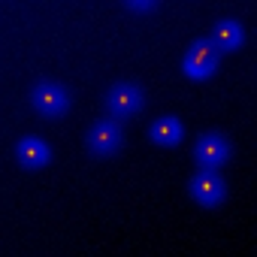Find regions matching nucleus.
I'll return each instance as SVG.
<instances>
[{
    "label": "nucleus",
    "instance_id": "obj_1",
    "mask_svg": "<svg viewBox=\"0 0 257 257\" xmlns=\"http://www.w3.org/2000/svg\"><path fill=\"white\" fill-rule=\"evenodd\" d=\"M121 143H124L121 121H115V118H103V121H97L91 131L85 134V146H88V152L97 155V158H109V155H115V152L121 149Z\"/></svg>",
    "mask_w": 257,
    "mask_h": 257
},
{
    "label": "nucleus",
    "instance_id": "obj_2",
    "mask_svg": "<svg viewBox=\"0 0 257 257\" xmlns=\"http://www.w3.org/2000/svg\"><path fill=\"white\" fill-rule=\"evenodd\" d=\"M106 106H109L115 121L134 118L143 109V88L134 85V82H118V85H112L106 91Z\"/></svg>",
    "mask_w": 257,
    "mask_h": 257
},
{
    "label": "nucleus",
    "instance_id": "obj_3",
    "mask_svg": "<svg viewBox=\"0 0 257 257\" xmlns=\"http://www.w3.org/2000/svg\"><path fill=\"white\" fill-rule=\"evenodd\" d=\"M224 179L215 173V170H200L197 176H191L188 182V194L194 197V203H200L203 209H215L221 200H224Z\"/></svg>",
    "mask_w": 257,
    "mask_h": 257
},
{
    "label": "nucleus",
    "instance_id": "obj_4",
    "mask_svg": "<svg viewBox=\"0 0 257 257\" xmlns=\"http://www.w3.org/2000/svg\"><path fill=\"white\" fill-rule=\"evenodd\" d=\"M31 103H34V109H37L40 115H46V118H61V115H67V109H70V94H67L61 85H55V82H40V85L31 91Z\"/></svg>",
    "mask_w": 257,
    "mask_h": 257
},
{
    "label": "nucleus",
    "instance_id": "obj_5",
    "mask_svg": "<svg viewBox=\"0 0 257 257\" xmlns=\"http://www.w3.org/2000/svg\"><path fill=\"white\" fill-rule=\"evenodd\" d=\"M182 70H185V76H191V79H206V76H212V73L218 70V49H215L209 40H197V43L188 49V55H185V61H182Z\"/></svg>",
    "mask_w": 257,
    "mask_h": 257
},
{
    "label": "nucleus",
    "instance_id": "obj_6",
    "mask_svg": "<svg viewBox=\"0 0 257 257\" xmlns=\"http://www.w3.org/2000/svg\"><path fill=\"white\" fill-rule=\"evenodd\" d=\"M194 155H197L200 167H206V170H218V167L230 158V143H227L224 134L212 131V134H203V137L197 140Z\"/></svg>",
    "mask_w": 257,
    "mask_h": 257
},
{
    "label": "nucleus",
    "instance_id": "obj_7",
    "mask_svg": "<svg viewBox=\"0 0 257 257\" xmlns=\"http://www.w3.org/2000/svg\"><path fill=\"white\" fill-rule=\"evenodd\" d=\"M16 158L25 170H40L49 164V146L40 137H22L16 146Z\"/></svg>",
    "mask_w": 257,
    "mask_h": 257
},
{
    "label": "nucleus",
    "instance_id": "obj_8",
    "mask_svg": "<svg viewBox=\"0 0 257 257\" xmlns=\"http://www.w3.org/2000/svg\"><path fill=\"white\" fill-rule=\"evenodd\" d=\"M218 52H233V49H239L242 46V28H239V22H233V19H224V22H218L215 28H212V40H209Z\"/></svg>",
    "mask_w": 257,
    "mask_h": 257
},
{
    "label": "nucleus",
    "instance_id": "obj_9",
    "mask_svg": "<svg viewBox=\"0 0 257 257\" xmlns=\"http://www.w3.org/2000/svg\"><path fill=\"white\" fill-rule=\"evenodd\" d=\"M182 121L179 118H173V115H164V118H158L155 124H152V131H149V137H152V143H158V146H176L179 140H182Z\"/></svg>",
    "mask_w": 257,
    "mask_h": 257
},
{
    "label": "nucleus",
    "instance_id": "obj_10",
    "mask_svg": "<svg viewBox=\"0 0 257 257\" xmlns=\"http://www.w3.org/2000/svg\"><path fill=\"white\" fill-rule=\"evenodd\" d=\"M127 4V10H134V13H152L161 0H124Z\"/></svg>",
    "mask_w": 257,
    "mask_h": 257
}]
</instances>
